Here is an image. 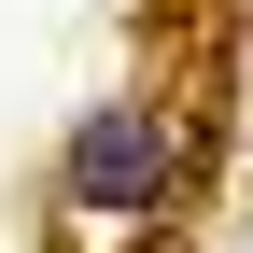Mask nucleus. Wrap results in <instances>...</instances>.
<instances>
[{
    "mask_svg": "<svg viewBox=\"0 0 253 253\" xmlns=\"http://www.w3.org/2000/svg\"><path fill=\"white\" fill-rule=\"evenodd\" d=\"M155 197H169V113H141V99L84 113V141H71V211H155Z\"/></svg>",
    "mask_w": 253,
    "mask_h": 253,
    "instance_id": "1",
    "label": "nucleus"
}]
</instances>
